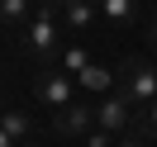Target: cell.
I'll use <instances>...</instances> for the list:
<instances>
[{
  "label": "cell",
  "instance_id": "277c9868",
  "mask_svg": "<svg viewBox=\"0 0 157 147\" xmlns=\"http://www.w3.org/2000/svg\"><path fill=\"white\" fill-rule=\"evenodd\" d=\"M90 128H100V119H95V105H86V100H71L67 109L52 114V133L67 138V142H81Z\"/></svg>",
  "mask_w": 157,
  "mask_h": 147
},
{
  "label": "cell",
  "instance_id": "5bb4252c",
  "mask_svg": "<svg viewBox=\"0 0 157 147\" xmlns=\"http://www.w3.org/2000/svg\"><path fill=\"white\" fill-rule=\"evenodd\" d=\"M119 147H152V142H147V133H143V128H128V133H119Z\"/></svg>",
  "mask_w": 157,
  "mask_h": 147
},
{
  "label": "cell",
  "instance_id": "30bf717a",
  "mask_svg": "<svg viewBox=\"0 0 157 147\" xmlns=\"http://www.w3.org/2000/svg\"><path fill=\"white\" fill-rule=\"evenodd\" d=\"M76 81H81V90H86V95H114V90H119V76H114L109 67H100V62H90Z\"/></svg>",
  "mask_w": 157,
  "mask_h": 147
},
{
  "label": "cell",
  "instance_id": "6da1fadb",
  "mask_svg": "<svg viewBox=\"0 0 157 147\" xmlns=\"http://www.w3.org/2000/svg\"><path fill=\"white\" fill-rule=\"evenodd\" d=\"M19 38H24V52L33 57V67H57L62 62V38H67L62 5L57 0H38V14H33V24Z\"/></svg>",
  "mask_w": 157,
  "mask_h": 147
},
{
  "label": "cell",
  "instance_id": "2e32d148",
  "mask_svg": "<svg viewBox=\"0 0 157 147\" xmlns=\"http://www.w3.org/2000/svg\"><path fill=\"white\" fill-rule=\"evenodd\" d=\"M19 147H38V142H33V138H29V142H19Z\"/></svg>",
  "mask_w": 157,
  "mask_h": 147
},
{
  "label": "cell",
  "instance_id": "52a82bcc",
  "mask_svg": "<svg viewBox=\"0 0 157 147\" xmlns=\"http://www.w3.org/2000/svg\"><path fill=\"white\" fill-rule=\"evenodd\" d=\"M100 19V0H76V5H62V24L67 33H90Z\"/></svg>",
  "mask_w": 157,
  "mask_h": 147
},
{
  "label": "cell",
  "instance_id": "e0dca14e",
  "mask_svg": "<svg viewBox=\"0 0 157 147\" xmlns=\"http://www.w3.org/2000/svg\"><path fill=\"white\" fill-rule=\"evenodd\" d=\"M57 5H76V0H57Z\"/></svg>",
  "mask_w": 157,
  "mask_h": 147
},
{
  "label": "cell",
  "instance_id": "7c38bea8",
  "mask_svg": "<svg viewBox=\"0 0 157 147\" xmlns=\"http://www.w3.org/2000/svg\"><path fill=\"white\" fill-rule=\"evenodd\" d=\"M81 147H119V138H114V133H105V128H90V133L81 138Z\"/></svg>",
  "mask_w": 157,
  "mask_h": 147
},
{
  "label": "cell",
  "instance_id": "9c48e42d",
  "mask_svg": "<svg viewBox=\"0 0 157 147\" xmlns=\"http://www.w3.org/2000/svg\"><path fill=\"white\" fill-rule=\"evenodd\" d=\"M138 10H143V0H100V19L109 29H133Z\"/></svg>",
  "mask_w": 157,
  "mask_h": 147
},
{
  "label": "cell",
  "instance_id": "4fadbf2b",
  "mask_svg": "<svg viewBox=\"0 0 157 147\" xmlns=\"http://www.w3.org/2000/svg\"><path fill=\"white\" fill-rule=\"evenodd\" d=\"M138 128L147 133V142H157V100H152V105L143 109V114H138Z\"/></svg>",
  "mask_w": 157,
  "mask_h": 147
},
{
  "label": "cell",
  "instance_id": "3957f363",
  "mask_svg": "<svg viewBox=\"0 0 157 147\" xmlns=\"http://www.w3.org/2000/svg\"><path fill=\"white\" fill-rule=\"evenodd\" d=\"M119 90H124V95L133 100V109L143 114V109L157 100V67H152V62H138V57H128L124 67H119Z\"/></svg>",
  "mask_w": 157,
  "mask_h": 147
},
{
  "label": "cell",
  "instance_id": "5b68a950",
  "mask_svg": "<svg viewBox=\"0 0 157 147\" xmlns=\"http://www.w3.org/2000/svg\"><path fill=\"white\" fill-rule=\"evenodd\" d=\"M95 119H100V128L105 133H128V128L138 123V109H133V100L124 95V90H114V95H100V105H95Z\"/></svg>",
  "mask_w": 157,
  "mask_h": 147
},
{
  "label": "cell",
  "instance_id": "9a60e30c",
  "mask_svg": "<svg viewBox=\"0 0 157 147\" xmlns=\"http://www.w3.org/2000/svg\"><path fill=\"white\" fill-rule=\"evenodd\" d=\"M147 33H152V43H157V14H152V29H147Z\"/></svg>",
  "mask_w": 157,
  "mask_h": 147
},
{
  "label": "cell",
  "instance_id": "8fae6325",
  "mask_svg": "<svg viewBox=\"0 0 157 147\" xmlns=\"http://www.w3.org/2000/svg\"><path fill=\"white\" fill-rule=\"evenodd\" d=\"M90 62H95V57H90V48H86V43H71V48H62V62H57V67L67 71V76H81Z\"/></svg>",
  "mask_w": 157,
  "mask_h": 147
},
{
  "label": "cell",
  "instance_id": "8992f818",
  "mask_svg": "<svg viewBox=\"0 0 157 147\" xmlns=\"http://www.w3.org/2000/svg\"><path fill=\"white\" fill-rule=\"evenodd\" d=\"M33 138V114H24V109H5V119H0V147H19Z\"/></svg>",
  "mask_w": 157,
  "mask_h": 147
},
{
  "label": "cell",
  "instance_id": "ba28073f",
  "mask_svg": "<svg viewBox=\"0 0 157 147\" xmlns=\"http://www.w3.org/2000/svg\"><path fill=\"white\" fill-rule=\"evenodd\" d=\"M38 14V0H0V24L10 33H24Z\"/></svg>",
  "mask_w": 157,
  "mask_h": 147
},
{
  "label": "cell",
  "instance_id": "7a4b0ae2",
  "mask_svg": "<svg viewBox=\"0 0 157 147\" xmlns=\"http://www.w3.org/2000/svg\"><path fill=\"white\" fill-rule=\"evenodd\" d=\"M76 90H81V81L67 76L62 67H38V71H33V95H38V105L52 109V114H57V109H67L71 100H81Z\"/></svg>",
  "mask_w": 157,
  "mask_h": 147
}]
</instances>
